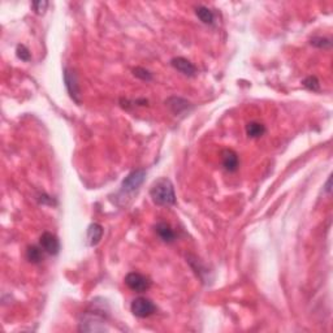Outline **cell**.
Instances as JSON below:
<instances>
[{
  "label": "cell",
  "mask_w": 333,
  "mask_h": 333,
  "mask_svg": "<svg viewBox=\"0 0 333 333\" xmlns=\"http://www.w3.org/2000/svg\"><path fill=\"white\" fill-rule=\"evenodd\" d=\"M43 249H39L38 246H30L26 251V258H28L29 262L32 263H41L43 260V252H42Z\"/></svg>",
  "instance_id": "9a60e30c"
},
{
  "label": "cell",
  "mask_w": 333,
  "mask_h": 333,
  "mask_svg": "<svg viewBox=\"0 0 333 333\" xmlns=\"http://www.w3.org/2000/svg\"><path fill=\"white\" fill-rule=\"evenodd\" d=\"M166 104H168V107H169L176 115L181 114V112H183L185 110H187V107H189V102H187V100L176 97L169 98L166 102Z\"/></svg>",
  "instance_id": "4fadbf2b"
},
{
  "label": "cell",
  "mask_w": 333,
  "mask_h": 333,
  "mask_svg": "<svg viewBox=\"0 0 333 333\" xmlns=\"http://www.w3.org/2000/svg\"><path fill=\"white\" fill-rule=\"evenodd\" d=\"M302 83H303L306 89L311 90V91H319L320 90V82L315 76H309V77L303 80Z\"/></svg>",
  "instance_id": "2e32d148"
},
{
  "label": "cell",
  "mask_w": 333,
  "mask_h": 333,
  "mask_svg": "<svg viewBox=\"0 0 333 333\" xmlns=\"http://www.w3.org/2000/svg\"><path fill=\"white\" fill-rule=\"evenodd\" d=\"M311 45L315 46V47H319V49H329L332 46V41L329 38L316 37L311 39Z\"/></svg>",
  "instance_id": "e0dca14e"
},
{
  "label": "cell",
  "mask_w": 333,
  "mask_h": 333,
  "mask_svg": "<svg viewBox=\"0 0 333 333\" xmlns=\"http://www.w3.org/2000/svg\"><path fill=\"white\" fill-rule=\"evenodd\" d=\"M221 156H223L221 159H223L224 168H225L228 172H236L237 169H238V166H240V159H238L237 152L227 149V150L223 151Z\"/></svg>",
  "instance_id": "9c48e42d"
},
{
  "label": "cell",
  "mask_w": 333,
  "mask_h": 333,
  "mask_svg": "<svg viewBox=\"0 0 333 333\" xmlns=\"http://www.w3.org/2000/svg\"><path fill=\"white\" fill-rule=\"evenodd\" d=\"M146 179V171L145 169H135V171L130 172L129 175L126 176L124 181L121 183L122 190L126 191V193H130V191L137 190L141 185L143 183Z\"/></svg>",
  "instance_id": "5b68a950"
},
{
  "label": "cell",
  "mask_w": 333,
  "mask_h": 333,
  "mask_svg": "<svg viewBox=\"0 0 333 333\" xmlns=\"http://www.w3.org/2000/svg\"><path fill=\"white\" fill-rule=\"evenodd\" d=\"M39 245L43 249V251H46L50 255H56L60 251V242L57 240V237L50 232H45L39 238Z\"/></svg>",
  "instance_id": "52a82bcc"
},
{
  "label": "cell",
  "mask_w": 333,
  "mask_h": 333,
  "mask_svg": "<svg viewBox=\"0 0 333 333\" xmlns=\"http://www.w3.org/2000/svg\"><path fill=\"white\" fill-rule=\"evenodd\" d=\"M80 331L82 332H103L106 331L104 317L97 313H85L80 321Z\"/></svg>",
  "instance_id": "7a4b0ae2"
},
{
  "label": "cell",
  "mask_w": 333,
  "mask_h": 333,
  "mask_svg": "<svg viewBox=\"0 0 333 333\" xmlns=\"http://www.w3.org/2000/svg\"><path fill=\"white\" fill-rule=\"evenodd\" d=\"M103 237V228L102 225L94 223L91 224L87 229V244L90 246H97Z\"/></svg>",
  "instance_id": "8fae6325"
},
{
  "label": "cell",
  "mask_w": 333,
  "mask_h": 333,
  "mask_svg": "<svg viewBox=\"0 0 333 333\" xmlns=\"http://www.w3.org/2000/svg\"><path fill=\"white\" fill-rule=\"evenodd\" d=\"M125 284L128 285V288L132 289L133 292L143 293L150 289L151 280L149 277L143 276V275H141V273L138 272H130L126 275Z\"/></svg>",
  "instance_id": "277c9868"
},
{
  "label": "cell",
  "mask_w": 333,
  "mask_h": 333,
  "mask_svg": "<svg viewBox=\"0 0 333 333\" xmlns=\"http://www.w3.org/2000/svg\"><path fill=\"white\" fill-rule=\"evenodd\" d=\"M133 74H134L135 77L141 78L142 81H151L152 80V74L149 72L147 69H145V68H134L133 69Z\"/></svg>",
  "instance_id": "ac0fdd59"
},
{
  "label": "cell",
  "mask_w": 333,
  "mask_h": 333,
  "mask_svg": "<svg viewBox=\"0 0 333 333\" xmlns=\"http://www.w3.org/2000/svg\"><path fill=\"white\" fill-rule=\"evenodd\" d=\"M64 81H65V86H67V90H68L70 98L73 99L74 102L80 104V103H81V90H80V85H78L76 74H74L72 70L65 68Z\"/></svg>",
  "instance_id": "8992f818"
},
{
  "label": "cell",
  "mask_w": 333,
  "mask_h": 333,
  "mask_svg": "<svg viewBox=\"0 0 333 333\" xmlns=\"http://www.w3.org/2000/svg\"><path fill=\"white\" fill-rule=\"evenodd\" d=\"M16 55H17V57H18V59H21L22 61L30 60V52H29V50L26 49L24 45L17 46Z\"/></svg>",
  "instance_id": "ffe728a7"
},
{
  "label": "cell",
  "mask_w": 333,
  "mask_h": 333,
  "mask_svg": "<svg viewBox=\"0 0 333 333\" xmlns=\"http://www.w3.org/2000/svg\"><path fill=\"white\" fill-rule=\"evenodd\" d=\"M246 133L250 138H259L266 133V126L260 122L251 121L246 125Z\"/></svg>",
  "instance_id": "5bb4252c"
},
{
  "label": "cell",
  "mask_w": 333,
  "mask_h": 333,
  "mask_svg": "<svg viewBox=\"0 0 333 333\" xmlns=\"http://www.w3.org/2000/svg\"><path fill=\"white\" fill-rule=\"evenodd\" d=\"M32 5L33 9L35 11L37 15H45L46 9L49 7V1H46V0H39V1H34Z\"/></svg>",
  "instance_id": "d6986e66"
},
{
  "label": "cell",
  "mask_w": 333,
  "mask_h": 333,
  "mask_svg": "<svg viewBox=\"0 0 333 333\" xmlns=\"http://www.w3.org/2000/svg\"><path fill=\"white\" fill-rule=\"evenodd\" d=\"M171 65L180 73L185 74L187 77H194L197 74V68L193 63L185 59V57H175L171 60Z\"/></svg>",
  "instance_id": "ba28073f"
},
{
  "label": "cell",
  "mask_w": 333,
  "mask_h": 333,
  "mask_svg": "<svg viewBox=\"0 0 333 333\" xmlns=\"http://www.w3.org/2000/svg\"><path fill=\"white\" fill-rule=\"evenodd\" d=\"M130 310H132V313H133L134 316L143 319V317H149L152 314L156 313V306L149 298L138 297V298H135L134 301L132 302Z\"/></svg>",
  "instance_id": "3957f363"
},
{
  "label": "cell",
  "mask_w": 333,
  "mask_h": 333,
  "mask_svg": "<svg viewBox=\"0 0 333 333\" xmlns=\"http://www.w3.org/2000/svg\"><path fill=\"white\" fill-rule=\"evenodd\" d=\"M156 234L160 237V240L164 242H173L176 240V233L171 228V225L166 223H159L155 227Z\"/></svg>",
  "instance_id": "30bf717a"
},
{
  "label": "cell",
  "mask_w": 333,
  "mask_h": 333,
  "mask_svg": "<svg viewBox=\"0 0 333 333\" xmlns=\"http://www.w3.org/2000/svg\"><path fill=\"white\" fill-rule=\"evenodd\" d=\"M152 202L158 206H173L176 204V194L173 183L168 179H159L150 189Z\"/></svg>",
  "instance_id": "6da1fadb"
},
{
  "label": "cell",
  "mask_w": 333,
  "mask_h": 333,
  "mask_svg": "<svg viewBox=\"0 0 333 333\" xmlns=\"http://www.w3.org/2000/svg\"><path fill=\"white\" fill-rule=\"evenodd\" d=\"M195 15L198 16V18L203 24H207V25H211L214 24V21H215V15H214V12H212L211 9L207 8V7H204V5H199V7H197L195 8Z\"/></svg>",
  "instance_id": "7c38bea8"
}]
</instances>
